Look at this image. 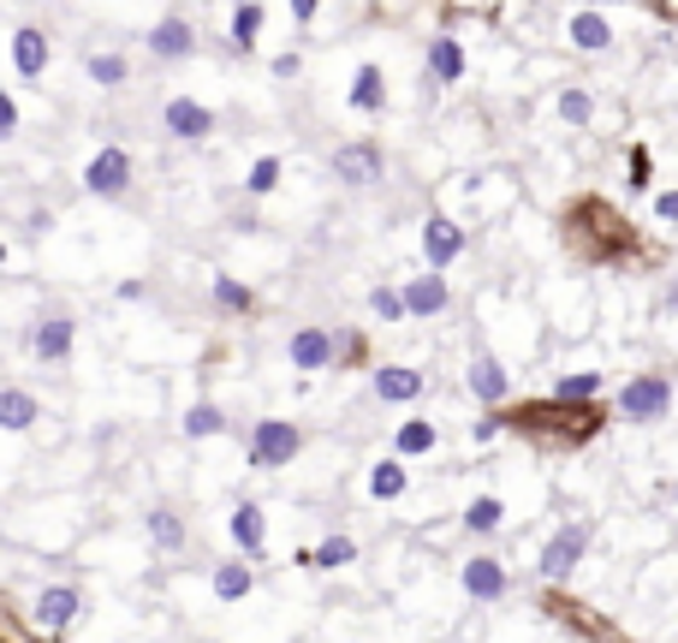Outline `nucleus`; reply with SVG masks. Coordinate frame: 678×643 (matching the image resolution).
<instances>
[{
	"label": "nucleus",
	"mask_w": 678,
	"mask_h": 643,
	"mask_svg": "<svg viewBox=\"0 0 678 643\" xmlns=\"http://www.w3.org/2000/svg\"><path fill=\"white\" fill-rule=\"evenodd\" d=\"M667 411H672V376L637 370V376L619 388V417H625V423H660Z\"/></svg>",
	"instance_id": "nucleus-1"
},
{
	"label": "nucleus",
	"mask_w": 678,
	"mask_h": 643,
	"mask_svg": "<svg viewBox=\"0 0 678 643\" xmlns=\"http://www.w3.org/2000/svg\"><path fill=\"white\" fill-rule=\"evenodd\" d=\"M304 447V429L292 423V417H263V423L250 429V465L256 471H281V465L298 459Z\"/></svg>",
	"instance_id": "nucleus-2"
},
{
	"label": "nucleus",
	"mask_w": 678,
	"mask_h": 643,
	"mask_svg": "<svg viewBox=\"0 0 678 643\" xmlns=\"http://www.w3.org/2000/svg\"><path fill=\"white\" fill-rule=\"evenodd\" d=\"M334 179L345 185V191H363V185H375L381 173H387V155H381V144L375 137H352V144H340L334 149Z\"/></svg>",
	"instance_id": "nucleus-3"
},
{
	"label": "nucleus",
	"mask_w": 678,
	"mask_h": 643,
	"mask_svg": "<svg viewBox=\"0 0 678 643\" xmlns=\"http://www.w3.org/2000/svg\"><path fill=\"white\" fill-rule=\"evenodd\" d=\"M589 536H596V530H589V518H578V525H560V530L548 536V548H542V578L548 584H566L571 572H578V561L589 554Z\"/></svg>",
	"instance_id": "nucleus-4"
},
{
	"label": "nucleus",
	"mask_w": 678,
	"mask_h": 643,
	"mask_svg": "<svg viewBox=\"0 0 678 643\" xmlns=\"http://www.w3.org/2000/svg\"><path fill=\"white\" fill-rule=\"evenodd\" d=\"M131 149H119V144H108V149H96L90 162H83V191L90 197H126L131 191Z\"/></svg>",
	"instance_id": "nucleus-5"
},
{
	"label": "nucleus",
	"mask_w": 678,
	"mask_h": 643,
	"mask_svg": "<svg viewBox=\"0 0 678 643\" xmlns=\"http://www.w3.org/2000/svg\"><path fill=\"white\" fill-rule=\"evenodd\" d=\"M286 358H292V370H309V376L334 370V363H340V334H327L322 322H304L298 334L286 340Z\"/></svg>",
	"instance_id": "nucleus-6"
},
{
	"label": "nucleus",
	"mask_w": 678,
	"mask_h": 643,
	"mask_svg": "<svg viewBox=\"0 0 678 643\" xmlns=\"http://www.w3.org/2000/svg\"><path fill=\"white\" fill-rule=\"evenodd\" d=\"M161 126H167V137H179V144H203V137L215 131V108H208V101H190V96H173L161 108Z\"/></svg>",
	"instance_id": "nucleus-7"
},
{
	"label": "nucleus",
	"mask_w": 678,
	"mask_h": 643,
	"mask_svg": "<svg viewBox=\"0 0 678 643\" xmlns=\"http://www.w3.org/2000/svg\"><path fill=\"white\" fill-rule=\"evenodd\" d=\"M464 66H471V60H464V42L452 37V30H434V37H429V60H423V78L434 84V90H446V84L464 78Z\"/></svg>",
	"instance_id": "nucleus-8"
},
{
	"label": "nucleus",
	"mask_w": 678,
	"mask_h": 643,
	"mask_svg": "<svg viewBox=\"0 0 678 643\" xmlns=\"http://www.w3.org/2000/svg\"><path fill=\"white\" fill-rule=\"evenodd\" d=\"M78 345V322L66 316V310H48V316L37 322V334H30V352H37L42 363H66Z\"/></svg>",
	"instance_id": "nucleus-9"
},
{
	"label": "nucleus",
	"mask_w": 678,
	"mask_h": 643,
	"mask_svg": "<svg viewBox=\"0 0 678 643\" xmlns=\"http://www.w3.org/2000/svg\"><path fill=\"white\" fill-rule=\"evenodd\" d=\"M566 42L578 48V55H607V48H613V25H607L601 7H571Z\"/></svg>",
	"instance_id": "nucleus-10"
},
{
	"label": "nucleus",
	"mask_w": 678,
	"mask_h": 643,
	"mask_svg": "<svg viewBox=\"0 0 678 643\" xmlns=\"http://www.w3.org/2000/svg\"><path fill=\"white\" fill-rule=\"evenodd\" d=\"M144 48L155 60H190V55H197V25L179 19V12H167V19L144 37Z\"/></svg>",
	"instance_id": "nucleus-11"
},
{
	"label": "nucleus",
	"mask_w": 678,
	"mask_h": 643,
	"mask_svg": "<svg viewBox=\"0 0 678 643\" xmlns=\"http://www.w3.org/2000/svg\"><path fill=\"white\" fill-rule=\"evenodd\" d=\"M48 60H55V42H48V30H37V25H19V30H12V72H19L24 84L42 78Z\"/></svg>",
	"instance_id": "nucleus-12"
},
{
	"label": "nucleus",
	"mask_w": 678,
	"mask_h": 643,
	"mask_svg": "<svg viewBox=\"0 0 678 643\" xmlns=\"http://www.w3.org/2000/svg\"><path fill=\"white\" fill-rule=\"evenodd\" d=\"M370 388H375L381 406H411V399L423 393V370H411V363H375Z\"/></svg>",
	"instance_id": "nucleus-13"
},
{
	"label": "nucleus",
	"mask_w": 678,
	"mask_h": 643,
	"mask_svg": "<svg viewBox=\"0 0 678 643\" xmlns=\"http://www.w3.org/2000/svg\"><path fill=\"white\" fill-rule=\"evenodd\" d=\"M423 256H429V269H446V263H459L464 256V227L452 215H429L423 221Z\"/></svg>",
	"instance_id": "nucleus-14"
},
{
	"label": "nucleus",
	"mask_w": 678,
	"mask_h": 643,
	"mask_svg": "<svg viewBox=\"0 0 678 643\" xmlns=\"http://www.w3.org/2000/svg\"><path fill=\"white\" fill-rule=\"evenodd\" d=\"M464 388H471L482 406H507V399H512V376L500 370V358L476 352V358H471V370H464Z\"/></svg>",
	"instance_id": "nucleus-15"
},
{
	"label": "nucleus",
	"mask_w": 678,
	"mask_h": 643,
	"mask_svg": "<svg viewBox=\"0 0 678 643\" xmlns=\"http://www.w3.org/2000/svg\"><path fill=\"white\" fill-rule=\"evenodd\" d=\"M78 607H83L78 590H72V584H55V590H42V596H37V625H42L48 637H60L66 625L78 620Z\"/></svg>",
	"instance_id": "nucleus-16"
},
{
	"label": "nucleus",
	"mask_w": 678,
	"mask_h": 643,
	"mask_svg": "<svg viewBox=\"0 0 678 643\" xmlns=\"http://www.w3.org/2000/svg\"><path fill=\"white\" fill-rule=\"evenodd\" d=\"M405 304H411V316H441V310L452 304V286H446V274H441V269H429V274H411V281H405Z\"/></svg>",
	"instance_id": "nucleus-17"
},
{
	"label": "nucleus",
	"mask_w": 678,
	"mask_h": 643,
	"mask_svg": "<svg viewBox=\"0 0 678 643\" xmlns=\"http://www.w3.org/2000/svg\"><path fill=\"white\" fill-rule=\"evenodd\" d=\"M226 530H233V543L245 548L250 561L268 548V518H263V507H256V500H238V507H233V518H226Z\"/></svg>",
	"instance_id": "nucleus-18"
},
{
	"label": "nucleus",
	"mask_w": 678,
	"mask_h": 643,
	"mask_svg": "<svg viewBox=\"0 0 678 643\" xmlns=\"http://www.w3.org/2000/svg\"><path fill=\"white\" fill-rule=\"evenodd\" d=\"M459 578H464V590H471L476 602H500V596H507V566H500V561H489V554L464 561V572H459Z\"/></svg>",
	"instance_id": "nucleus-19"
},
{
	"label": "nucleus",
	"mask_w": 678,
	"mask_h": 643,
	"mask_svg": "<svg viewBox=\"0 0 678 643\" xmlns=\"http://www.w3.org/2000/svg\"><path fill=\"white\" fill-rule=\"evenodd\" d=\"M263 25H268L263 0H238V7H233V25H226V48H233V55H250L256 37H263Z\"/></svg>",
	"instance_id": "nucleus-20"
},
{
	"label": "nucleus",
	"mask_w": 678,
	"mask_h": 643,
	"mask_svg": "<svg viewBox=\"0 0 678 643\" xmlns=\"http://www.w3.org/2000/svg\"><path fill=\"white\" fill-rule=\"evenodd\" d=\"M352 114H381L387 108V78H381V66H357V78H352Z\"/></svg>",
	"instance_id": "nucleus-21"
},
{
	"label": "nucleus",
	"mask_w": 678,
	"mask_h": 643,
	"mask_svg": "<svg viewBox=\"0 0 678 643\" xmlns=\"http://www.w3.org/2000/svg\"><path fill=\"white\" fill-rule=\"evenodd\" d=\"M434 441H441V429H434L429 417H405L399 436H393V454L399 459H423V454H434Z\"/></svg>",
	"instance_id": "nucleus-22"
},
{
	"label": "nucleus",
	"mask_w": 678,
	"mask_h": 643,
	"mask_svg": "<svg viewBox=\"0 0 678 643\" xmlns=\"http://www.w3.org/2000/svg\"><path fill=\"white\" fill-rule=\"evenodd\" d=\"M42 417V406H37V393H24V388H0V423L12 429V436H24L30 423Z\"/></svg>",
	"instance_id": "nucleus-23"
},
{
	"label": "nucleus",
	"mask_w": 678,
	"mask_h": 643,
	"mask_svg": "<svg viewBox=\"0 0 678 643\" xmlns=\"http://www.w3.org/2000/svg\"><path fill=\"white\" fill-rule=\"evenodd\" d=\"M83 72H90L96 90H119V84L131 78V60H126V55H114V48H101V55L83 60Z\"/></svg>",
	"instance_id": "nucleus-24"
},
{
	"label": "nucleus",
	"mask_w": 678,
	"mask_h": 643,
	"mask_svg": "<svg viewBox=\"0 0 678 643\" xmlns=\"http://www.w3.org/2000/svg\"><path fill=\"white\" fill-rule=\"evenodd\" d=\"M500 525H507V500L500 495H476L471 507H464V530L471 536H494Z\"/></svg>",
	"instance_id": "nucleus-25"
},
{
	"label": "nucleus",
	"mask_w": 678,
	"mask_h": 643,
	"mask_svg": "<svg viewBox=\"0 0 678 643\" xmlns=\"http://www.w3.org/2000/svg\"><path fill=\"white\" fill-rule=\"evenodd\" d=\"M411 489V477H405V459H381V465H370V495L375 500H399V495H405Z\"/></svg>",
	"instance_id": "nucleus-26"
},
{
	"label": "nucleus",
	"mask_w": 678,
	"mask_h": 643,
	"mask_svg": "<svg viewBox=\"0 0 678 643\" xmlns=\"http://www.w3.org/2000/svg\"><path fill=\"white\" fill-rule=\"evenodd\" d=\"M553 399H566V406H596V399H601V370L560 376V381H553Z\"/></svg>",
	"instance_id": "nucleus-27"
},
{
	"label": "nucleus",
	"mask_w": 678,
	"mask_h": 643,
	"mask_svg": "<svg viewBox=\"0 0 678 643\" xmlns=\"http://www.w3.org/2000/svg\"><path fill=\"white\" fill-rule=\"evenodd\" d=\"M250 584H256V572H250L245 561H220V566H215V596H220V602H245Z\"/></svg>",
	"instance_id": "nucleus-28"
},
{
	"label": "nucleus",
	"mask_w": 678,
	"mask_h": 643,
	"mask_svg": "<svg viewBox=\"0 0 678 643\" xmlns=\"http://www.w3.org/2000/svg\"><path fill=\"white\" fill-rule=\"evenodd\" d=\"M185 436L190 441H208V436H226V411L215 406V399H197V406L185 411Z\"/></svg>",
	"instance_id": "nucleus-29"
},
{
	"label": "nucleus",
	"mask_w": 678,
	"mask_h": 643,
	"mask_svg": "<svg viewBox=\"0 0 678 643\" xmlns=\"http://www.w3.org/2000/svg\"><path fill=\"white\" fill-rule=\"evenodd\" d=\"M553 108H560V119H566V126H589V119H596V96H589L583 90V84H566V90L560 96H553Z\"/></svg>",
	"instance_id": "nucleus-30"
},
{
	"label": "nucleus",
	"mask_w": 678,
	"mask_h": 643,
	"mask_svg": "<svg viewBox=\"0 0 678 643\" xmlns=\"http://www.w3.org/2000/svg\"><path fill=\"white\" fill-rule=\"evenodd\" d=\"M208 292H215V304L226 310V316H245V310L256 304V292H250L245 281H233V274H215V281H208Z\"/></svg>",
	"instance_id": "nucleus-31"
},
{
	"label": "nucleus",
	"mask_w": 678,
	"mask_h": 643,
	"mask_svg": "<svg viewBox=\"0 0 678 643\" xmlns=\"http://www.w3.org/2000/svg\"><path fill=\"white\" fill-rule=\"evenodd\" d=\"M370 310H375V322H411L405 286H370Z\"/></svg>",
	"instance_id": "nucleus-32"
},
{
	"label": "nucleus",
	"mask_w": 678,
	"mask_h": 643,
	"mask_svg": "<svg viewBox=\"0 0 678 643\" xmlns=\"http://www.w3.org/2000/svg\"><path fill=\"white\" fill-rule=\"evenodd\" d=\"M281 173H286V162H281V155H263V162L250 167V179H245V191H250V197H268V191L281 185Z\"/></svg>",
	"instance_id": "nucleus-33"
},
{
	"label": "nucleus",
	"mask_w": 678,
	"mask_h": 643,
	"mask_svg": "<svg viewBox=\"0 0 678 643\" xmlns=\"http://www.w3.org/2000/svg\"><path fill=\"white\" fill-rule=\"evenodd\" d=\"M352 561H357V543H352L345 530H340V536H327V543L316 548V566H327V572H334V566H352Z\"/></svg>",
	"instance_id": "nucleus-34"
},
{
	"label": "nucleus",
	"mask_w": 678,
	"mask_h": 643,
	"mask_svg": "<svg viewBox=\"0 0 678 643\" xmlns=\"http://www.w3.org/2000/svg\"><path fill=\"white\" fill-rule=\"evenodd\" d=\"M149 536H155L161 548H179V543H185V525H179L167 507H155V513H149Z\"/></svg>",
	"instance_id": "nucleus-35"
},
{
	"label": "nucleus",
	"mask_w": 678,
	"mask_h": 643,
	"mask_svg": "<svg viewBox=\"0 0 678 643\" xmlns=\"http://www.w3.org/2000/svg\"><path fill=\"white\" fill-rule=\"evenodd\" d=\"M649 179H655L649 149H642V144H631V191H649Z\"/></svg>",
	"instance_id": "nucleus-36"
},
{
	"label": "nucleus",
	"mask_w": 678,
	"mask_h": 643,
	"mask_svg": "<svg viewBox=\"0 0 678 643\" xmlns=\"http://www.w3.org/2000/svg\"><path fill=\"white\" fill-rule=\"evenodd\" d=\"M268 72L281 78V84H286V78H298V72H304V55H292V48H286V55H274V60H268Z\"/></svg>",
	"instance_id": "nucleus-37"
},
{
	"label": "nucleus",
	"mask_w": 678,
	"mask_h": 643,
	"mask_svg": "<svg viewBox=\"0 0 678 643\" xmlns=\"http://www.w3.org/2000/svg\"><path fill=\"white\" fill-rule=\"evenodd\" d=\"M0 137H19V96H0Z\"/></svg>",
	"instance_id": "nucleus-38"
},
{
	"label": "nucleus",
	"mask_w": 678,
	"mask_h": 643,
	"mask_svg": "<svg viewBox=\"0 0 678 643\" xmlns=\"http://www.w3.org/2000/svg\"><path fill=\"white\" fill-rule=\"evenodd\" d=\"M507 429V417H471V441H494Z\"/></svg>",
	"instance_id": "nucleus-39"
},
{
	"label": "nucleus",
	"mask_w": 678,
	"mask_h": 643,
	"mask_svg": "<svg viewBox=\"0 0 678 643\" xmlns=\"http://www.w3.org/2000/svg\"><path fill=\"white\" fill-rule=\"evenodd\" d=\"M286 7H292V25H316V12H322V0H286Z\"/></svg>",
	"instance_id": "nucleus-40"
},
{
	"label": "nucleus",
	"mask_w": 678,
	"mask_h": 643,
	"mask_svg": "<svg viewBox=\"0 0 678 643\" xmlns=\"http://www.w3.org/2000/svg\"><path fill=\"white\" fill-rule=\"evenodd\" d=\"M655 215H660V221H678V191H660V197H655Z\"/></svg>",
	"instance_id": "nucleus-41"
},
{
	"label": "nucleus",
	"mask_w": 678,
	"mask_h": 643,
	"mask_svg": "<svg viewBox=\"0 0 678 643\" xmlns=\"http://www.w3.org/2000/svg\"><path fill=\"white\" fill-rule=\"evenodd\" d=\"M446 7H452V12H494L500 0H446Z\"/></svg>",
	"instance_id": "nucleus-42"
},
{
	"label": "nucleus",
	"mask_w": 678,
	"mask_h": 643,
	"mask_svg": "<svg viewBox=\"0 0 678 643\" xmlns=\"http://www.w3.org/2000/svg\"><path fill=\"white\" fill-rule=\"evenodd\" d=\"M571 7H613V0H571Z\"/></svg>",
	"instance_id": "nucleus-43"
},
{
	"label": "nucleus",
	"mask_w": 678,
	"mask_h": 643,
	"mask_svg": "<svg viewBox=\"0 0 678 643\" xmlns=\"http://www.w3.org/2000/svg\"><path fill=\"white\" fill-rule=\"evenodd\" d=\"M220 7H238V0H220Z\"/></svg>",
	"instance_id": "nucleus-44"
}]
</instances>
